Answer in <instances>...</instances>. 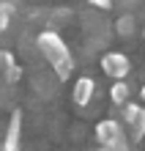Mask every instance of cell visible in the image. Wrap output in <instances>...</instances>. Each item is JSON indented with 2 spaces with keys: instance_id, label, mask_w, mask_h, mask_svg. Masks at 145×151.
Instances as JSON below:
<instances>
[{
  "instance_id": "6da1fadb",
  "label": "cell",
  "mask_w": 145,
  "mask_h": 151,
  "mask_svg": "<svg viewBox=\"0 0 145 151\" xmlns=\"http://www.w3.org/2000/svg\"><path fill=\"white\" fill-rule=\"evenodd\" d=\"M39 50L41 55L47 58V63L52 66V72H55V77L60 80V83H66V80L71 77V72H74V58H71V50L69 44L63 41L55 30H41L39 33Z\"/></svg>"
},
{
  "instance_id": "7a4b0ae2",
  "label": "cell",
  "mask_w": 145,
  "mask_h": 151,
  "mask_svg": "<svg viewBox=\"0 0 145 151\" xmlns=\"http://www.w3.org/2000/svg\"><path fill=\"white\" fill-rule=\"evenodd\" d=\"M96 140L107 151H126V132L115 118H104L96 124Z\"/></svg>"
},
{
  "instance_id": "3957f363",
  "label": "cell",
  "mask_w": 145,
  "mask_h": 151,
  "mask_svg": "<svg viewBox=\"0 0 145 151\" xmlns=\"http://www.w3.org/2000/svg\"><path fill=\"white\" fill-rule=\"evenodd\" d=\"M101 69L115 83H123V77H129V72H131V60L123 52H107V55H101Z\"/></svg>"
},
{
  "instance_id": "277c9868",
  "label": "cell",
  "mask_w": 145,
  "mask_h": 151,
  "mask_svg": "<svg viewBox=\"0 0 145 151\" xmlns=\"http://www.w3.org/2000/svg\"><path fill=\"white\" fill-rule=\"evenodd\" d=\"M123 121L129 124V135L134 143H140V140L145 137V107L137 102H129L123 107Z\"/></svg>"
},
{
  "instance_id": "5b68a950",
  "label": "cell",
  "mask_w": 145,
  "mask_h": 151,
  "mask_svg": "<svg viewBox=\"0 0 145 151\" xmlns=\"http://www.w3.org/2000/svg\"><path fill=\"white\" fill-rule=\"evenodd\" d=\"M19 140H22V110H14L11 121H8V127H6L3 151H19Z\"/></svg>"
},
{
  "instance_id": "8992f818",
  "label": "cell",
  "mask_w": 145,
  "mask_h": 151,
  "mask_svg": "<svg viewBox=\"0 0 145 151\" xmlns=\"http://www.w3.org/2000/svg\"><path fill=\"white\" fill-rule=\"evenodd\" d=\"M93 93H96V80L93 77H79L71 96H74V102L79 104V107H85V104L93 102Z\"/></svg>"
},
{
  "instance_id": "52a82bcc",
  "label": "cell",
  "mask_w": 145,
  "mask_h": 151,
  "mask_svg": "<svg viewBox=\"0 0 145 151\" xmlns=\"http://www.w3.org/2000/svg\"><path fill=\"white\" fill-rule=\"evenodd\" d=\"M129 83H115L112 88H110V102L112 104H118V107H126L129 104Z\"/></svg>"
},
{
  "instance_id": "ba28073f",
  "label": "cell",
  "mask_w": 145,
  "mask_h": 151,
  "mask_svg": "<svg viewBox=\"0 0 145 151\" xmlns=\"http://www.w3.org/2000/svg\"><path fill=\"white\" fill-rule=\"evenodd\" d=\"M11 66H16V60H14V55L8 50H0V74H6Z\"/></svg>"
},
{
  "instance_id": "9c48e42d",
  "label": "cell",
  "mask_w": 145,
  "mask_h": 151,
  "mask_svg": "<svg viewBox=\"0 0 145 151\" xmlns=\"http://www.w3.org/2000/svg\"><path fill=\"white\" fill-rule=\"evenodd\" d=\"M3 80H6L8 85H14V83H19V80H22V69H19V66H11V69H8V72L3 74Z\"/></svg>"
},
{
  "instance_id": "30bf717a",
  "label": "cell",
  "mask_w": 145,
  "mask_h": 151,
  "mask_svg": "<svg viewBox=\"0 0 145 151\" xmlns=\"http://www.w3.org/2000/svg\"><path fill=\"white\" fill-rule=\"evenodd\" d=\"M118 30H121V36H129L134 30V19L131 17H121V22H118Z\"/></svg>"
},
{
  "instance_id": "8fae6325",
  "label": "cell",
  "mask_w": 145,
  "mask_h": 151,
  "mask_svg": "<svg viewBox=\"0 0 145 151\" xmlns=\"http://www.w3.org/2000/svg\"><path fill=\"white\" fill-rule=\"evenodd\" d=\"M8 19H11V6H0V33L8 28Z\"/></svg>"
},
{
  "instance_id": "7c38bea8",
  "label": "cell",
  "mask_w": 145,
  "mask_h": 151,
  "mask_svg": "<svg viewBox=\"0 0 145 151\" xmlns=\"http://www.w3.org/2000/svg\"><path fill=\"white\" fill-rule=\"evenodd\" d=\"M90 6H96V8H101V11H107V8L112 6V0H88Z\"/></svg>"
},
{
  "instance_id": "4fadbf2b",
  "label": "cell",
  "mask_w": 145,
  "mask_h": 151,
  "mask_svg": "<svg viewBox=\"0 0 145 151\" xmlns=\"http://www.w3.org/2000/svg\"><path fill=\"white\" fill-rule=\"evenodd\" d=\"M140 99H142V102H145V85H142V88H140Z\"/></svg>"
},
{
  "instance_id": "5bb4252c",
  "label": "cell",
  "mask_w": 145,
  "mask_h": 151,
  "mask_svg": "<svg viewBox=\"0 0 145 151\" xmlns=\"http://www.w3.org/2000/svg\"><path fill=\"white\" fill-rule=\"evenodd\" d=\"M99 151H107V148H99Z\"/></svg>"
}]
</instances>
